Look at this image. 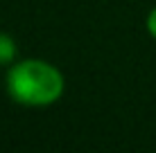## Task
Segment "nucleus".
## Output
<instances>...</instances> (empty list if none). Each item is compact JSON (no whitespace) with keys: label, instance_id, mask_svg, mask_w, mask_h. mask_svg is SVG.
Instances as JSON below:
<instances>
[{"label":"nucleus","instance_id":"f257e3e1","mask_svg":"<svg viewBox=\"0 0 156 153\" xmlns=\"http://www.w3.org/2000/svg\"><path fill=\"white\" fill-rule=\"evenodd\" d=\"M66 90L63 75L43 59L14 61L7 72V92L20 106L43 108L61 99Z\"/></svg>","mask_w":156,"mask_h":153},{"label":"nucleus","instance_id":"7ed1b4c3","mask_svg":"<svg viewBox=\"0 0 156 153\" xmlns=\"http://www.w3.org/2000/svg\"><path fill=\"white\" fill-rule=\"evenodd\" d=\"M145 27H147V34L156 38V7L147 14V20H145Z\"/></svg>","mask_w":156,"mask_h":153},{"label":"nucleus","instance_id":"f03ea898","mask_svg":"<svg viewBox=\"0 0 156 153\" xmlns=\"http://www.w3.org/2000/svg\"><path fill=\"white\" fill-rule=\"evenodd\" d=\"M16 54H18L16 41L9 34L0 32V65H9V63H14L16 61Z\"/></svg>","mask_w":156,"mask_h":153}]
</instances>
